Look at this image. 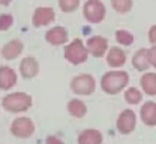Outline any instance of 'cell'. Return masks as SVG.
Here are the masks:
<instances>
[{
  "instance_id": "1",
  "label": "cell",
  "mask_w": 156,
  "mask_h": 144,
  "mask_svg": "<svg viewBox=\"0 0 156 144\" xmlns=\"http://www.w3.org/2000/svg\"><path fill=\"white\" fill-rule=\"evenodd\" d=\"M129 84V75L125 71L107 72L101 79V88L105 93L116 95Z\"/></svg>"
},
{
  "instance_id": "2",
  "label": "cell",
  "mask_w": 156,
  "mask_h": 144,
  "mask_svg": "<svg viewBox=\"0 0 156 144\" xmlns=\"http://www.w3.org/2000/svg\"><path fill=\"white\" fill-rule=\"evenodd\" d=\"M2 106L6 111L11 113L25 112L32 106V97L26 93H12L3 99Z\"/></svg>"
},
{
  "instance_id": "3",
  "label": "cell",
  "mask_w": 156,
  "mask_h": 144,
  "mask_svg": "<svg viewBox=\"0 0 156 144\" xmlns=\"http://www.w3.org/2000/svg\"><path fill=\"white\" fill-rule=\"evenodd\" d=\"M88 55V51L86 46L80 40L74 41L71 45L65 49L64 56L69 62L72 64L78 65L87 61Z\"/></svg>"
},
{
  "instance_id": "4",
  "label": "cell",
  "mask_w": 156,
  "mask_h": 144,
  "mask_svg": "<svg viewBox=\"0 0 156 144\" xmlns=\"http://www.w3.org/2000/svg\"><path fill=\"white\" fill-rule=\"evenodd\" d=\"M71 88L77 95H90L95 90V80L91 75L82 74L72 80Z\"/></svg>"
},
{
  "instance_id": "5",
  "label": "cell",
  "mask_w": 156,
  "mask_h": 144,
  "mask_svg": "<svg viewBox=\"0 0 156 144\" xmlns=\"http://www.w3.org/2000/svg\"><path fill=\"white\" fill-rule=\"evenodd\" d=\"M34 131L33 121L28 117L16 119L11 125V132L19 138H28Z\"/></svg>"
},
{
  "instance_id": "6",
  "label": "cell",
  "mask_w": 156,
  "mask_h": 144,
  "mask_svg": "<svg viewBox=\"0 0 156 144\" xmlns=\"http://www.w3.org/2000/svg\"><path fill=\"white\" fill-rule=\"evenodd\" d=\"M136 116L132 110H125L117 120V128L123 134H129L136 127Z\"/></svg>"
},
{
  "instance_id": "7",
  "label": "cell",
  "mask_w": 156,
  "mask_h": 144,
  "mask_svg": "<svg viewBox=\"0 0 156 144\" xmlns=\"http://www.w3.org/2000/svg\"><path fill=\"white\" fill-rule=\"evenodd\" d=\"M87 51L94 57H102L107 50V41L102 37H92L87 41Z\"/></svg>"
},
{
  "instance_id": "8",
  "label": "cell",
  "mask_w": 156,
  "mask_h": 144,
  "mask_svg": "<svg viewBox=\"0 0 156 144\" xmlns=\"http://www.w3.org/2000/svg\"><path fill=\"white\" fill-rule=\"evenodd\" d=\"M17 82V74L10 67H0V89L9 90L15 86Z\"/></svg>"
},
{
  "instance_id": "9",
  "label": "cell",
  "mask_w": 156,
  "mask_h": 144,
  "mask_svg": "<svg viewBox=\"0 0 156 144\" xmlns=\"http://www.w3.org/2000/svg\"><path fill=\"white\" fill-rule=\"evenodd\" d=\"M141 120L146 125H156V104L154 102H146L140 109Z\"/></svg>"
},
{
  "instance_id": "10",
  "label": "cell",
  "mask_w": 156,
  "mask_h": 144,
  "mask_svg": "<svg viewBox=\"0 0 156 144\" xmlns=\"http://www.w3.org/2000/svg\"><path fill=\"white\" fill-rule=\"evenodd\" d=\"M126 54L125 52L123 51V50H121L120 47L117 46H114L112 47L108 54H107V63L110 67H113V68H118V67H121L125 64L126 62Z\"/></svg>"
},
{
  "instance_id": "11",
  "label": "cell",
  "mask_w": 156,
  "mask_h": 144,
  "mask_svg": "<svg viewBox=\"0 0 156 144\" xmlns=\"http://www.w3.org/2000/svg\"><path fill=\"white\" fill-rule=\"evenodd\" d=\"M20 71L25 78L34 77L38 73V63L33 57H26L20 64Z\"/></svg>"
},
{
  "instance_id": "12",
  "label": "cell",
  "mask_w": 156,
  "mask_h": 144,
  "mask_svg": "<svg viewBox=\"0 0 156 144\" xmlns=\"http://www.w3.org/2000/svg\"><path fill=\"white\" fill-rule=\"evenodd\" d=\"M103 137L100 131L96 129H86L80 134L79 144H101Z\"/></svg>"
},
{
  "instance_id": "13",
  "label": "cell",
  "mask_w": 156,
  "mask_h": 144,
  "mask_svg": "<svg viewBox=\"0 0 156 144\" xmlns=\"http://www.w3.org/2000/svg\"><path fill=\"white\" fill-rule=\"evenodd\" d=\"M22 50H23V43L20 41H12L5 46L1 50V54L4 58L8 60L15 59L21 54Z\"/></svg>"
},
{
  "instance_id": "14",
  "label": "cell",
  "mask_w": 156,
  "mask_h": 144,
  "mask_svg": "<svg viewBox=\"0 0 156 144\" xmlns=\"http://www.w3.org/2000/svg\"><path fill=\"white\" fill-rule=\"evenodd\" d=\"M140 85L144 93L150 96L156 95V73H146L140 79Z\"/></svg>"
},
{
  "instance_id": "15",
  "label": "cell",
  "mask_w": 156,
  "mask_h": 144,
  "mask_svg": "<svg viewBox=\"0 0 156 144\" xmlns=\"http://www.w3.org/2000/svg\"><path fill=\"white\" fill-rule=\"evenodd\" d=\"M146 50H140L133 57V65L136 70L139 71H144L149 67V63L147 57H146Z\"/></svg>"
},
{
  "instance_id": "16",
  "label": "cell",
  "mask_w": 156,
  "mask_h": 144,
  "mask_svg": "<svg viewBox=\"0 0 156 144\" xmlns=\"http://www.w3.org/2000/svg\"><path fill=\"white\" fill-rule=\"evenodd\" d=\"M68 111L71 113V116H73L75 117H83L86 116V113L87 112V106L84 105L83 102H82L81 100H72L68 104Z\"/></svg>"
},
{
  "instance_id": "17",
  "label": "cell",
  "mask_w": 156,
  "mask_h": 144,
  "mask_svg": "<svg viewBox=\"0 0 156 144\" xmlns=\"http://www.w3.org/2000/svg\"><path fill=\"white\" fill-rule=\"evenodd\" d=\"M87 18L90 21L93 23H97V22L101 21L103 19L104 16V8L103 5H101L99 2H94L90 5V10L87 11Z\"/></svg>"
},
{
  "instance_id": "18",
  "label": "cell",
  "mask_w": 156,
  "mask_h": 144,
  "mask_svg": "<svg viewBox=\"0 0 156 144\" xmlns=\"http://www.w3.org/2000/svg\"><path fill=\"white\" fill-rule=\"evenodd\" d=\"M125 100L127 101V103L131 105H136L140 103L142 100V94L140 90L132 87L125 92Z\"/></svg>"
},
{
  "instance_id": "19",
  "label": "cell",
  "mask_w": 156,
  "mask_h": 144,
  "mask_svg": "<svg viewBox=\"0 0 156 144\" xmlns=\"http://www.w3.org/2000/svg\"><path fill=\"white\" fill-rule=\"evenodd\" d=\"M46 39L52 45L59 46L67 41V36L65 33H60V31H58V30H52V31L47 33Z\"/></svg>"
},
{
  "instance_id": "20",
  "label": "cell",
  "mask_w": 156,
  "mask_h": 144,
  "mask_svg": "<svg viewBox=\"0 0 156 144\" xmlns=\"http://www.w3.org/2000/svg\"><path fill=\"white\" fill-rule=\"evenodd\" d=\"M116 39L121 45L124 46H130L133 42V37L126 31H119L116 33Z\"/></svg>"
},
{
  "instance_id": "21",
  "label": "cell",
  "mask_w": 156,
  "mask_h": 144,
  "mask_svg": "<svg viewBox=\"0 0 156 144\" xmlns=\"http://www.w3.org/2000/svg\"><path fill=\"white\" fill-rule=\"evenodd\" d=\"M114 7L120 12L128 11L131 7L130 0H113Z\"/></svg>"
},
{
  "instance_id": "22",
  "label": "cell",
  "mask_w": 156,
  "mask_h": 144,
  "mask_svg": "<svg viewBox=\"0 0 156 144\" xmlns=\"http://www.w3.org/2000/svg\"><path fill=\"white\" fill-rule=\"evenodd\" d=\"M146 57H147L149 65H152L154 68H156V46L146 50Z\"/></svg>"
},
{
  "instance_id": "23",
  "label": "cell",
  "mask_w": 156,
  "mask_h": 144,
  "mask_svg": "<svg viewBox=\"0 0 156 144\" xmlns=\"http://www.w3.org/2000/svg\"><path fill=\"white\" fill-rule=\"evenodd\" d=\"M0 21H1V23H0V30L7 29L9 26L11 25V22H12L10 17H7V16H5V20H2V18H0Z\"/></svg>"
},
{
  "instance_id": "24",
  "label": "cell",
  "mask_w": 156,
  "mask_h": 144,
  "mask_svg": "<svg viewBox=\"0 0 156 144\" xmlns=\"http://www.w3.org/2000/svg\"><path fill=\"white\" fill-rule=\"evenodd\" d=\"M46 144H64L59 138L55 136H48L46 139Z\"/></svg>"
},
{
  "instance_id": "25",
  "label": "cell",
  "mask_w": 156,
  "mask_h": 144,
  "mask_svg": "<svg viewBox=\"0 0 156 144\" xmlns=\"http://www.w3.org/2000/svg\"><path fill=\"white\" fill-rule=\"evenodd\" d=\"M149 40L151 43H156V26L152 27L149 32Z\"/></svg>"
}]
</instances>
